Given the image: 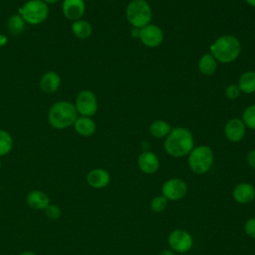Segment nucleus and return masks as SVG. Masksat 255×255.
Here are the masks:
<instances>
[{
	"label": "nucleus",
	"instance_id": "obj_29",
	"mask_svg": "<svg viewBox=\"0 0 255 255\" xmlns=\"http://www.w3.org/2000/svg\"><path fill=\"white\" fill-rule=\"evenodd\" d=\"M244 231L247 236L255 239V217H251L244 223Z\"/></svg>",
	"mask_w": 255,
	"mask_h": 255
},
{
	"label": "nucleus",
	"instance_id": "obj_13",
	"mask_svg": "<svg viewBox=\"0 0 255 255\" xmlns=\"http://www.w3.org/2000/svg\"><path fill=\"white\" fill-rule=\"evenodd\" d=\"M233 199L239 204H248L255 199V187L249 182H239L232 190Z\"/></svg>",
	"mask_w": 255,
	"mask_h": 255
},
{
	"label": "nucleus",
	"instance_id": "obj_34",
	"mask_svg": "<svg viewBox=\"0 0 255 255\" xmlns=\"http://www.w3.org/2000/svg\"><path fill=\"white\" fill-rule=\"evenodd\" d=\"M19 255H37V254L35 252H32V251H25V252L20 253Z\"/></svg>",
	"mask_w": 255,
	"mask_h": 255
},
{
	"label": "nucleus",
	"instance_id": "obj_8",
	"mask_svg": "<svg viewBox=\"0 0 255 255\" xmlns=\"http://www.w3.org/2000/svg\"><path fill=\"white\" fill-rule=\"evenodd\" d=\"M78 114L83 117H92L98 111V100L96 95L90 90L81 91L76 98L75 103Z\"/></svg>",
	"mask_w": 255,
	"mask_h": 255
},
{
	"label": "nucleus",
	"instance_id": "obj_33",
	"mask_svg": "<svg viewBox=\"0 0 255 255\" xmlns=\"http://www.w3.org/2000/svg\"><path fill=\"white\" fill-rule=\"evenodd\" d=\"M158 255H175V252L171 249H163L158 253Z\"/></svg>",
	"mask_w": 255,
	"mask_h": 255
},
{
	"label": "nucleus",
	"instance_id": "obj_14",
	"mask_svg": "<svg viewBox=\"0 0 255 255\" xmlns=\"http://www.w3.org/2000/svg\"><path fill=\"white\" fill-rule=\"evenodd\" d=\"M87 183L96 189L105 188L111 182V175L108 170L104 168H94L90 170L86 176Z\"/></svg>",
	"mask_w": 255,
	"mask_h": 255
},
{
	"label": "nucleus",
	"instance_id": "obj_6",
	"mask_svg": "<svg viewBox=\"0 0 255 255\" xmlns=\"http://www.w3.org/2000/svg\"><path fill=\"white\" fill-rule=\"evenodd\" d=\"M19 15L31 25L44 22L49 15V7L42 0H29L19 8Z\"/></svg>",
	"mask_w": 255,
	"mask_h": 255
},
{
	"label": "nucleus",
	"instance_id": "obj_26",
	"mask_svg": "<svg viewBox=\"0 0 255 255\" xmlns=\"http://www.w3.org/2000/svg\"><path fill=\"white\" fill-rule=\"evenodd\" d=\"M167 204H168V200L162 194L157 195V196H154L151 199L150 209L155 213H159V212H162L163 210L166 209Z\"/></svg>",
	"mask_w": 255,
	"mask_h": 255
},
{
	"label": "nucleus",
	"instance_id": "obj_5",
	"mask_svg": "<svg viewBox=\"0 0 255 255\" xmlns=\"http://www.w3.org/2000/svg\"><path fill=\"white\" fill-rule=\"evenodd\" d=\"M126 16L132 27L141 29L150 24L152 18L151 7L146 0H131L127 6Z\"/></svg>",
	"mask_w": 255,
	"mask_h": 255
},
{
	"label": "nucleus",
	"instance_id": "obj_9",
	"mask_svg": "<svg viewBox=\"0 0 255 255\" xmlns=\"http://www.w3.org/2000/svg\"><path fill=\"white\" fill-rule=\"evenodd\" d=\"M187 189V184L183 179L172 177L163 182L161 186V194L168 201H177L186 195Z\"/></svg>",
	"mask_w": 255,
	"mask_h": 255
},
{
	"label": "nucleus",
	"instance_id": "obj_22",
	"mask_svg": "<svg viewBox=\"0 0 255 255\" xmlns=\"http://www.w3.org/2000/svg\"><path fill=\"white\" fill-rule=\"evenodd\" d=\"M72 32L79 39H88L93 32L92 25L86 20H77L72 24Z\"/></svg>",
	"mask_w": 255,
	"mask_h": 255
},
{
	"label": "nucleus",
	"instance_id": "obj_4",
	"mask_svg": "<svg viewBox=\"0 0 255 255\" xmlns=\"http://www.w3.org/2000/svg\"><path fill=\"white\" fill-rule=\"evenodd\" d=\"M190 170L195 174H204L210 170L214 162V154L210 146L200 144L194 146L187 158Z\"/></svg>",
	"mask_w": 255,
	"mask_h": 255
},
{
	"label": "nucleus",
	"instance_id": "obj_7",
	"mask_svg": "<svg viewBox=\"0 0 255 255\" xmlns=\"http://www.w3.org/2000/svg\"><path fill=\"white\" fill-rule=\"evenodd\" d=\"M167 243L172 251L183 254L192 248L193 238L184 229H174L168 234Z\"/></svg>",
	"mask_w": 255,
	"mask_h": 255
},
{
	"label": "nucleus",
	"instance_id": "obj_32",
	"mask_svg": "<svg viewBox=\"0 0 255 255\" xmlns=\"http://www.w3.org/2000/svg\"><path fill=\"white\" fill-rule=\"evenodd\" d=\"M8 43V38L4 34H0V47H4Z\"/></svg>",
	"mask_w": 255,
	"mask_h": 255
},
{
	"label": "nucleus",
	"instance_id": "obj_35",
	"mask_svg": "<svg viewBox=\"0 0 255 255\" xmlns=\"http://www.w3.org/2000/svg\"><path fill=\"white\" fill-rule=\"evenodd\" d=\"M246 3L251 6V7H255V0H245Z\"/></svg>",
	"mask_w": 255,
	"mask_h": 255
},
{
	"label": "nucleus",
	"instance_id": "obj_11",
	"mask_svg": "<svg viewBox=\"0 0 255 255\" xmlns=\"http://www.w3.org/2000/svg\"><path fill=\"white\" fill-rule=\"evenodd\" d=\"M246 133V127L241 119L233 118L224 126V135L231 142L241 141Z\"/></svg>",
	"mask_w": 255,
	"mask_h": 255
},
{
	"label": "nucleus",
	"instance_id": "obj_37",
	"mask_svg": "<svg viewBox=\"0 0 255 255\" xmlns=\"http://www.w3.org/2000/svg\"><path fill=\"white\" fill-rule=\"evenodd\" d=\"M0 169H1V160H0Z\"/></svg>",
	"mask_w": 255,
	"mask_h": 255
},
{
	"label": "nucleus",
	"instance_id": "obj_27",
	"mask_svg": "<svg viewBox=\"0 0 255 255\" xmlns=\"http://www.w3.org/2000/svg\"><path fill=\"white\" fill-rule=\"evenodd\" d=\"M44 211H45L46 216H47L48 218L52 219V220L58 219V218L61 216V213H62L61 208H60L58 205L52 204V203H50V204L44 209Z\"/></svg>",
	"mask_w": 255,
	"mask_h": 255
},
{
	"label": "nucleus",
	"instance_id": "obj_15",
	"mask_svg": "<svg viewBox=\"0 0 255 255\" xmlns=\"http://www.w3.org/2000/svg\"><path fill=\"white\" fill-rule=\"evenodd\" d=\"M62 10L67 19L77 21L85 14L86 5L84 0H64Z\"/></svg>",
	"mask_w": 255,
	"mask_h": 255
},
{
	"label": "nucleus",
	"instance_id": "obj_25",
	"mask_svg": "<svg viewBox=\"0 0 255 255\" xmlns=\"http://www.w3.org/2000/svg\"><path fill=\"white\" fill-rule=\"evenodd\" d=\"M241 120L246 128L255 129V104L248 106L243 111Z\"/></svg>",
	"mask_w": 255,
	"mask_h": 255
},
{
	"label": "nucleus",
	"instance_id": "obj_2",
	"mask_svg": "<svg viewBox=\"0 0 255 255\" xmlns=\"http://www.w3.org/2000/svg\"><path fill=\"white\" fill-rule=\"evenodd\" d=\"M210 54L218 63L229 64L234 62L241 53V43L233 35H222L210 46Z\"/></svg>",
	"mask_w": 255,
	"mask_h": 255
},
{
	"label": "nucleus",
	"instance_id": "obj_19",
	"mask_svg": "<svg viewBox=\"0 0 255 255\" xmlns=\"http://www.w3.org/2000/svg\"><path fill=\"white\" fill-rule=\"evenodd\" d=\"M237 86L243 94L250 95L255 93V72L246 71L242 73L238 79Z\"/></svg>",
	"mask_w": 255,
	"mask_h": 255
},
{
	"label": "nucleus",
	"instance_id": "obj_20",
	"mask_svg": "<svg viewBox=\"0 0 255 255\" xmlns=\"http://www.w3.org/2000/svg\"><path fill=\"white\" fill-rule=\"evenodd\" d=\"M171 128H172L168 122L163 121V120H156L149 125L148 132L152 137L163 138V137L167 136V134L170 132Z\"/></svg>",
	"mask_w": 255,
	"mask_h": 255
},
{
	"label": "nucleus",
	"instance_id": "obj_12",
	"mask_svg": "<svg viewBox=\"0 0 255 255\" xmlns=\"http://www.w3.org/2000/svg\"><path fill=\"white\" fill-rule=\"evenodd\" d=\"M160 162L158 156L150 151L144 150L137 156V166L145 174H153L159 168Z\"/></svg>",
	"mask_w": 255,
	"mask_h": 255
},
{
	"label": "nucleus",
	"instance_id": "obj_17",
	"mask_svg": "<svg viewBox=\"0 0 255 255\" xmlns=\"http://www.w3.org/2000/svg\"><path fill=\"white\" fill-rule=\"evenodd\" d=\"M61 85V78L56 72L45 73L40 80V88L46 94L55 93Z\"/></svg>",
	"mask_w": 255,
	"mask_h": 255
},
{
	"label": "nucleus",
	"instance_id": "obj_18",
	"mask_svg": "<svg viewBox=\"0 0 255 255\" xmlns=\"http://www.w3.org/2000/svg\"><path fill=\"white\" fill-rule=\"evenodd\" d=\"M75 130L82 136H91L96 132L97 126L95 121L90 117L77 118L74 124Z\"/></svg>",
	"mask_w": 255,
	"mask_h": 255
},
{
	"label": "nucleus",
	"instance_id": "obj_10",
	"mask_svg": "<svg viewBox=\"0 0 255 255\" xmlns=\"http://www.w3.org/2000/svg\"><path fill=\"white\" fill-rule=\"evenodd\" d=\"M163 31L161 28L154 24H148L140 29L139 40L148 48H156L163 42Z\"/></svg>",
	"mask_w": 255,
	"mask_h": 255
},
{
	"label": "nucleus",
	"instance_id": "obj_28",
	"mask_svg": "<svg viewBox=\"0 0 255 255\" xmlns=\"http://www.w3.org/2000/svg\"><path fill=\"white\" fill-rule=\"evenodd\" d=\"M225 97L229 100H236L237 98H239L241 91L239 89V87L237 86V84H230L225 88L224 91Z\"/></svg>",
	"mask_w": 255,
	"mask_h": 255
},
{
	"label": "nucleus",
	"instance_id": "obj_1",
	"mask_svg": "<svg viewBox=\"0 0 255 255\" xmlns=\"http://www.w3.org/2000/svg\"><path fill=\"white\" fill-rule=\"evenodd\" d=\"M163 146L165 152L171 157H184L194 147V138L186 128H172L164 139Z\"/></svg>",
	"mask_w": 255,
	"mask_h": 255
},
{
	"label": "nucleus",
	"instance_id": "obj_36",
	"mask_svg": "<svg viewBox=\"0 0 255 255\" xmlns=\"http://www.w3.org/2000/svg\"><path fill=\"white\" fill-rule=\"evenodd\" d=\"M42 1H44L46 4H53V3H56L60 0H42Z\"/></svg>",
	"mask_w": 255,
	"mask_h": 255
},
{
	"label": "nucleus",
	"instance_id": "obj_3",
	"mask_svg": "<svg viewBox=\"0 0 255 255\" xmlns=\"http://www.w3.org/2000/svg\"><path fill=\"white\" fill-rule=\"evenodd\" d=\"M78 112L74 104L67 101L55 103L49 111L48 120L50 125L58 129H63L75 124Z\"/></svg>",
	"mask_w": 255,
	"mask_h": 255
},
{
	"label": "nucleus",
	"instance_id": "obj_16",
	"mask_svg": "<svg viewBox=\"0 0 255 255\" xmlns=\"http://www.w3.org/2000/svg\"><path fill=\"white\" fill-rule=\"evenodd\" d=\"M26 202L29 207L36 210H44L50 204V197L48 194L39 189H33L28 192Z\"/></svg>",
	"mask_w": 255,
	"mask_h": 255
},
{
	"label": "nucleus",
	"instance_id": "obj_24",
	"mask_svg": "<svg viewBox=\"0 0 255 255\" xmlns=\"http://www.w3.org/2000/svg\"><path fill=\"white\" fill-rule=\"evenodd\" d=\"M13 147V139L11 134L4 130L0 129V156L8 154Z\"/></svg>",
	"mask_w": 255,
	"mask_h": 255
},
{
	"label": "nucleus",
	"instance_id": "obj_30",
	"mask_svg": "<svg viewBox=\"0 0 255 255\" xmlns=\"http://www.w3.org/2000/svg\"><path fill=\"white\" fill-rule=\"evenodd\" d=\"M246 162H247V164H248L251 168L255 169V148H254V149H251V150L247 153V155H246Z\"/></svg>",
	"mask_w": 255,
	"mask_h": 255
},
{
	"label": "nucleus",
	"instance_id": "obj_21",
	"mask_svg": "<svg viewBox=\"0 0 255 255\" xmlns=\"http://www.w3.org/2000/svg\"><path fill=\"white\" fill-rule=\"evenodd\" d=\"M217 61L210 54H204L201 56L198 62V70L203 76H212L217 69Z\"/></svg>",
	"mask_w": 255,
	"mask_h": 255
},
{
	"label": "nucleus",
	"instance_id": "obj_31",
	"mask_svg": "<svg viewBox=\"0 0 255 255\" xmlns=\"http://www.w3.org/2000/svg\"><path fill=\"white\" fill-rule=\"evenodd\" d=\"M130 34L132 37L134 38H138L139 39V34H140V29L139 28H132L131 31H130Z\"/></svg>",
	"mask_w": 255,
	"mask_h": 255
},
{
	"label": "nucleus",
	"instance_id": "obj_23",
	"mask_svg": "<svg viewBox=\"0 0 255 255\" xmlns=\"http://www.w3.org/2000/svg\"><path fill=\"white\" fill-rule=\"evenodd\" d=\"M26 22L19 14L12 15L7 21V30L13 36L20 35L25 30Z\"/></svg>",
	"mask_w": 255,
	"mask_h": 255
}]
</instances>
